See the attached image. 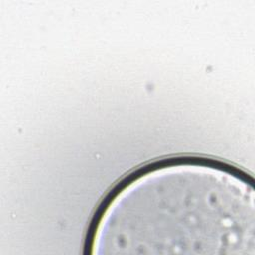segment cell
<instances>
[{
	"label": "cell",
	"mask_w": 255,
	"mask_h": 255,
	"mask_svg": "<svg viewBox=\"0 0 255 255\" xmlns=\"http://www.w3.org/2000/svg\"><path fill=\"white\" fill-rule=\"evenodd\" d=\"M254 189L200 159L162 162L129 177L94 224L97 254H240L254 247Z\"/></svg>",
	"instance_id": "1"
}]
</instances>
